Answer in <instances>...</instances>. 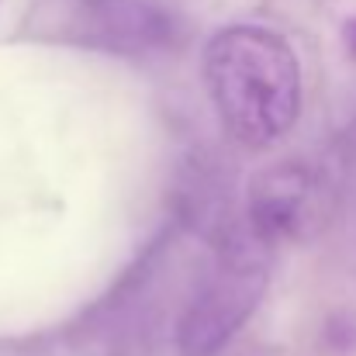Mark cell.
Masks as SVG:
<instances>
[{
    "label": "cell",
    "instance_id": "obj_1",
    "mask_svg": "<svg viewBox=\"0 0 356 356\" xmlns=\"http://www.w3.org/2000/svg\"><path fill=\"white\" fill-rule=\"evenodd\" d=\"M215 115L245 149L280 142L301 115V63L291 42L266 24H229L201 52Z\"/></svg>",
    "mask_w": 356,
    "mask_h": 356
},
{
    "label": "cell",
    "instance_id": "obj_2",
    "mask_svg": "<svg viewBox=\"0 0 356 356\" xmlns=\"http://www.w3.org/2000/svg\"><path fill=\"white\" fill-rule=\"evenodd\" d=\"M270 245L242 229L218 242L211 266L194 287L177 322V353L218 356L259 308L270 284Z\"/></svg>",
    "mask_w": 356,
    "mask_h": 356
},
{
    "label": "cell",
    "instance_id": "obj_3",
    "mask_svg": "<svg viewBox=\"0 0 356 356\" xmlns=\"http://www.w3.org/2000/svg\"><path fill=\"white\" fill-rule=\"evenodd\" d=\"M66 17L80 42L128 59L177 52L187 42V14L177 0H70Z\"/></svg>",
    "mask_w": 356,
    "mask_h": 356
},
{
    "label": "cell",
    "instance_id": "obj_4",
    "mask_svg": "<svg viewBox=\"0 0 356 356\" xmlns=\"http://www.w3.org/2000/svg\"><path fill=\"white\" fill-rule=\"evenodd\" d=\"M308 204H312V170L305 163L266 166L249 184L245 232L273 249L277 242L291 238L305 225Z\"/></svg>",
    "mask_w": 356,
    "mask_h": 356
},
{
    "label": "cell",
    "instance_id": "obj_5",
    "mask_svg": "<svg viewBox=\"0 0 356 356\" xmlns=\"http://www.w3.org/2000/svg\"><path fill=\"white\" fill-rule=\"evenodd\" d=\"M343 38H346V49H350V56H356V17L343 28Z\"/></svg>",
    "mask_w": 356,
    "mask_h": 356
}]
</instances>
